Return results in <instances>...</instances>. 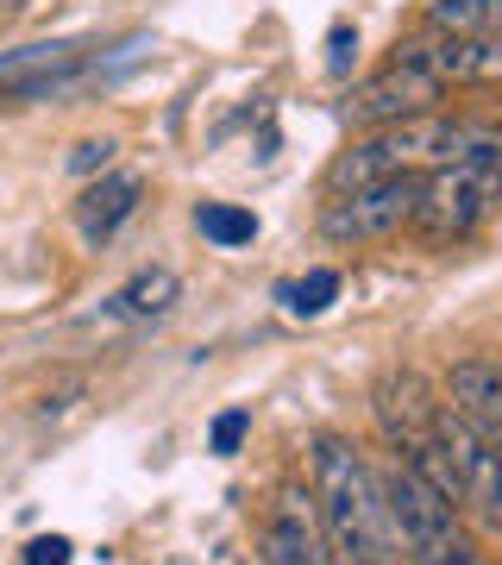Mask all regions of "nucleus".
Returning a JSON list of instances; mask_svg holds the SVG:
<instances>
[{
	"instance_id": "nucleus-1",
	"label": "nucleus",
	"mask_w": 502,
	"mask_h": 565,
	"mask_svg": "<svg viewBox=\"0 0 502 565\" xmlns=\"http://www.w3.org/2000/svg\"><path fill=\"white\" fill-rule=\"evenodd\" d=\"M446 163H478V170H502V126L490 120H446V114H415V120H389L364 145H352L333 163V195L364 189L383 177H427Z\"/></svg>"
},
{
	"instance_id": "nucleus-2",
	"label": "nucleus",
	"mask_w": 502,
	"mask_h": 565,
	"mask_svg": "<svg viewBox=\"0 0 502 565\" xmlns=\"http://www.w3.org/2000/svg\"><path fill=\"white\" fill-rule=\"evenodd\" d=\"M308 465H314V515H321L333 565H396L402 553L389 534V509H383V478L364 465L359 446L321 434Z\"/></svg>"
},
{
	"instance_id": "nucleus-3",
	"label": "nucleus",
	"mask_w": 502,
	"mask_h": 565,
	"mask_svg": "<svg viewBox=\"0 0 502 565\" xmlns=\"http://www.w3.org/2000/svg\"><path fill=\"white\" fill-rule=\"evenodd\" d=\"M402 465L421 471L427 484L440 490L459 515H471L483 534H496L502 541V452L496 446H483L446 403H440V415L427 422L421 440L402 452Z\"/></svg>"
},
{
	"instance_id": "nucleus-4",
	"label": "nucleus",
	"mask_w": 502,
	"mask_h": 565,
	"mask_svg": "<svg viewBox=\"0 0 502 565\" xmlns=\"http://www.w3.org/2000/svg\"><path fill=\"white\" fill-rule=\"evenodd\" d=\"M383 509H389V534L396 553H408V565H483V553L471 546L459 509L427 484L421 471L396 465L383 478Z\"/></svg>"
},
{
	"instance_id": "nucleus-5",
	"label": "nucleus",
	"mask_w": 502,
	"mask_h": 565,
	"mask_svg": "<svg viewBox=\"0 0 502 565\" xmlns=\"http://www.w3.org/2000/svg\"><path fill=\"white\" fill-rule=\"evenodd\" d=\"M496 202H502V170L446 163V170H427L421 177L408 226H415L421 239H434V245H452V239H471Z\"/></svg>"
},
{
	"instance_id": "nucleus-6",
	"label": "nucleus",
	"mask_w": 502,
	"mask_h": 565,
	"mask_svg": "<svg viewBox=\"0 0 502 565\" xmlns=\"http://www.w3.org/2000/svg\"><path fill=\"white\" fill-rule=\"evenodd\" d=\"M415 189H421V177H383V182H364V189H345V195L327 202L321 233L333 245L389 239V233H402L408 214H415Z\"/></svg>"
},
{
	"instance_id": "nucleus-7",
	"label": "nucleus",
	"mask_w": 502,
	"mask_h": 565,
	"mask_svg": "<svg viewBox=\"0 0 502 565\" xmlns=\"http://www.w3.org/2000/svg\"><path fill=\"white\" fill-rule=\"evenodd\" d=\"M396 63H415L440 82H502V39H464V32H421L402 39Z\"/></svg>"
},
{
	"instance_id": "nucleus-8",
	"label": "nucleus",
	"mask_w": 502,
	"mask_h": 565,
	"mask_svg": "<svg viewBox=\"0 0 502 565\" xmlns=\"http://www.w3.org/2000/svg\"><path fill=\"white\" fill-rule=\"evenodd\" d=\"M446 88L427 70H415V63H389L383 76H371L345 102V120L359 126H389V120H415V114H434V102H440Z\"/></svg>"
},
{
	"instance_id": "nucleus-9",
	"label": "nucleus",
	"mask_w": 502,
	"mask_h": 565,
	"mask_svg": "<svg viewBox=\"0 0 502 565\" xmlns=\"http://www.w3.org/2000/svg\"><path fill=\"white\" fill-rule=\"evenodd\" d=\"M264 565H333L308 490H296V484L277 490V509L264 522Z\"/></svg>"
},
{
	"instance_id": "nucleus-10",
	"label": "nucleus",
	"mask_w": 502,
	"mask_h": 565,
	"mask_svg": "<svg viewBox=\"0 0 502 565\" xmlns=\"http://www.w3.org/2000/svg\"><path fill=\"white\" fill-rule=\"evenodd\" d=\"M446 408H452L483 446L502 452V364L496 359L452 364V377H446Z\"/></svg>"
},
{
	"instance_id": "nucleus-11",
	"label": "nucleus",
	"mask_w": 502,
	"mask_h": 565,
	"mask_svg": "<svg viewBox=\"0 0 502 565\" xmlns=\"http://www.w3.org/2000/svg\"><path fill=\"white\" fill-rule=\"evenodd\" d=\"M434 415H440V396L415 371H389L377 384V422H383V440L396 446V452H408V446L421 440Z\"/></svg>"
},
{
	"instance_id": "nucleus-12",
	"label": "nucleus",
	"mask_w": 502,
	"mask_h": 565,
	"mask_svg": "<svg viewBox=\"0 0 502 565\" xmlns=\"http://www.w3.org/2000/svg\"><path fill=\"white\" fill-rule=\"evenodd\" d=\"M139 195H145V182L132 177V170H114V177L88 182V195L76 202L82 239H88V245H107L126 221H132V214H139Z\"/></svg>"
},
{
	"instance_id": "nucleus-13",
	"label": "nucleus",
	"mask_w": 502,
	"mask_h": 565,
	"mask_svg": "<svg viewBox=\"0 0 502 565\" xmlns=\"http://www.w3.org/2000/svg\"><path fill=\"white\" fill-rule=\"evenodd\" d=\"M177 289H182L177 270L151 264V270H139V277L114 296V315H126V321H158V315H170V308H177Z\"/></svg>"
},
{
	"instance_id": "nucleus-14",
	"label": "nucleus",
	"mask_w": 502,
	"mask_h": 565,
	"mask_svg": "<svg viewBox=\"0 0 502 565\" xmlns=\"http://www.w3.org/2000/svg\"><path fill=\"white\" fill-rule=\"evenodd\" d=\"M427 32H464V39H502V0H434Z\"/></svg>"
},
{
	"instance_id": "nucleus-15",
	"label": "nucleus",
	"mask_w": 502,
	"mask_h": 565,
	"mask_svg": "<svg viewBox=\"0 0 502 565\" xmlns=\"http://www.w3.org/2000/svg\"><path fill=\"white\" fill-rule=\"evenodd\" d=\"M195 226H201V239L221 245V252L258 239V214H252V207H233V202H201L195 207Z\"/></svg>"
},
{
	"instance_id": "nucleus-16",
	"label": "nucleus",
	"mask_w": 502,
	"mask_h": 565,
	"mask_svg": "<svg viewBox=\"0 0 502 565\" xmlns=\"http://www.w3.org/2000/svg\"><path fill=\"white\" fill-rule=\"evenodd\" d=\"M277 296H282V308H289V315L314 321V315H327V302L340 296V270H308L301 282H282Z\"/></svg>"
},
{
	"instance_id": "nucleus-17",
	"label": "nucleus",
	"mask_w": 502,
	"mask_h": 565,
	"mask_svg": "<svg viewBox=\"0 0 502 565\" xmlns=\"http://www.w3.org/2000/svg\"><path fill=\"white\" fill-rule=\"evenodd\" d=\"M245 434H252V415H245V408H226V415H214V427H207V446L226 459V452L245 446Z\"/></svg>"
},
{
	"instance_id": "nucleus-18",
	"label": "nucleus",
	"mask_w": 502,
	"mask_h": 565,
	"mask_svg": "<svg viewBox=\"0 0 502 565\" xmlns=\"http://www.w3.org/2000/svg\"><path fill=\"white\" fill-rule=\"evenodd\" d=\"M352 63H359V32L340 20L327 32V70H333V76H352Z\"/></svg>"
},
{
	"instance_id": "nucleus-19",
	"label": "nucleus",
	"mask_w": 502,
	"mask_h": 565,
	"mask_svg": "<svg viewBox=\"0 0 502 565\" xmlns=\"http://www.w3.org/2000/svg\"><path fill=\"white\" fill-rule=\"evenodd\" d=\"M114 163V139H82L76 151H70V170L76 177H88V170H107Z\"/></svg>"
},
{
	"instance_id": "nucleus-20",
	"label": "nucleus",
	"mask_w": 502,
	"mask_h": 565,
	"mask_svg": "<svg viewBox=\"0 0 502 565\" xmlns=\"http://www.w3.org/2000/svg\"><path fill=\"white\" fill-rule=\"evenodd\" d=\"M25 565H70V541H63V534L32 541V546H25Z\"/></svg>"
}]
</instances>
